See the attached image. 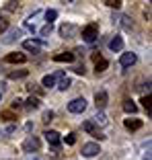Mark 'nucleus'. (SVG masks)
Instances as JSON below:
<instances>
[{
	"label": "nucleus",
	"instance_id": "23",
	"mask_svg": "<svg viewBox=\"0 0 152 160\" xmlns=\"http://www.w3.org/2000/svg\"><path fill=\"white\" fill-rule=\"evenodd\" d=\"M70 84H72L70 78H64V76H62V78H60V82H58V88H60V90H66V88H70Z\"/></svg>",
	"mask_w": 152,
	"mask_h": 160
},
{
	"label": "nucleus",
	"instance_id": "28",
	"mask_svg": "<svg viewBox=\"0 0 152 160\" xmlns=\"http://www.w3.org/2000/svg\"><path fill=\"white\" fill-rule=\"evenodd\" d=\"M52 29H53V27H52V23H48V25H45V27L41 29V35H43V37H48V35L52 33Z\"/></svg>",
	"mask_w": 152,
	"mask_h": 160
},
{
	"label": "nucleus",
	"instance_id": "11",
	"mask_svg": "<svg viewBox=\"0 0 152 160\" xmlns=\"http://www.w3.org/2000/svg\"><path fill=\"white\" fill-rule=\"evenodd\" d=\"M41 45H43V41H37V39H27V41H23V47L27 52H33V53H37L39 49H41Z\"/></svg>",
	"mask_w": 152,
	"mask_h": 160
},
{
	"label": "nucleus",
	"instance_id": "10",
	"mask_svg": "<svg viewBox=\"0 0 152 160\" xmlns=\"http://www.w3.org/2000/svg\"><path fill=\"white\" fill-rule=\"evenodd\" d=\"M4 62H6V64H25V62H27V56L14 52V53H8V56L4 58Z\"/></svg>",
	"mask_w": 152,
	"mask_h": 160
},
{
	"label": "nucleus",
	"instance_id": "1",
	"mask_svg": "<svg viewBox=\"0 0 152 160\" xmlns=\"http://www.w3.org/2000/svg\"><path fill=\"white\" fill-rule=\"evenodd\" d=\"M97 37H99V25L97 23H90L82 29V39H84L86 43H93Z\"/></svg>",
	"mask_w": 152,
	"mask_h": 160
},
{
	"label": "nucleus",
	"instance_id": "12",
	"mask_svg": "<svg viewBox=\"0 0 152 160\" xmlns=\"http://www.w3.org/2000/svg\"><path fill=\"white\" fill-rule=\"evenodd\" d=\"M74 58L76 56L72 52H62V53H56V56H53V62H66V64H72Z\"/></svg>",
	"mask_w": 152,
	"mask_h": 160
},
{
	"label": "nucleus",
	"instance_id": "31",
	"mask_svg": "<svg viewBox=\"0 0 152 160\" xmlns=\"http://www.w3.org/2000/svg\"><path fill=\"white\" fill-rule=\"evenodd\" d=\"M6 29H8V21L0 19V33H2V31H6Z\"/></svg>",
	"mask_w": 152,
	"mask_h": 160
},
{
	"label": "nucleus",
	"instance_id": "29",
	"mask_svg": "<svg viewBox=\"0 0 152 160\" xmlns=\"http://www.w3.org/2000/svg\"><path fill=\"white\" fill-rule=\"evenodd\" d=\"M66 144H68V146H74V144H76V136H74V133H68V136H66Z\"/></svg>",
	"mask_w": 152,
	"mask_h": 160
},
{
	"label": "nucleus",
	"instance_id": "20",
	"mask_svg": "<svg viewBox=\"0 0 152 160\" xmlns=\"http://www.w3.org/2000/svg\"><path fill=\"white\" fill-rule=\"evenodd\" d=\"M150 101H152V99H150V92L142 97V105H144V109L148 111V115H150V111H152V103H150Z\"/></svg>",
	"mask_w": 152,
	"mask_h": 160
},
{
	"label": "nucleus",
	"instance_id": "5",
	"mask_svg": "<svg viewBox=\"0 0 152 160\" xmlns=\"http://www.w3.org/2000/svg\"><path fill=\"white\" fill-rule=\"evenodd\" d=\"M82 129H84L86 133H90L93 138H97V140H103V138H105V136H101V133H99V129H97V125L93 123V119H86V121L82 123Z\"/></svg>",
	"mask_w": 152,
	"mask_h": 160
},
{
	"label": "nucleus",
	"instance_id": "30",
	"mask_svg": "<svg viewBox=\"0 0 152 160\" xmlns=\"http://www.w3.org/2000/svg\"><path fill=\"white\" fill-rule=\"evenodd\" d=\"M53 119V111H45V113H43V121L45 123H49Z\"/></svg>",
	"mask_w": 152,
	"mask_h": 160
},
{
	"label": "nucleus",
	"instance_id": "33",
	"mask_svg": "<svg viewBox=\"0 0 152 160\" xmlns=\"http://www.w3.org/2000/svg\"><path fill=\"white\" fill-rule=\"evenodd\" d=\"M74 72H76V74H84V66H76Z\"/></svg>",
	"mask_w": 152,
	"mask_h": 160
},
{
	"label": "nucleus",
	"instance_id": "4",
	"mask_svg": "<svg viewBox=\"0 0 152 160\" xmlns=\"http://www.w3.org/2000/svg\"><path fill=\"white\" fill-rule=\"evenodd\" d=\"M136 62H138V56L132 53V52H128V53H121V58H119V66L121 68H132Z\"/></svg>",
	"mask_w": 152,
	"mask_h": 160
},
{
	"label": "nucleus",
	"instance_id": "6",
	"mask_svg": "<svg viewBox=\"0 0 152 160\" xmlns=\"http://www.w3.org/2000/svg\"><path fill=\"white\" fill-rule=\"evenodd\" d=\"M101 152L99 144H95V142H89V144H84L82 146V156H86V158H93V156H97Z\"/></svg>",
	"mask_w": 152,
	"mask_h": 160
},
{
	"label": "nucleus",
	"instance_id": "18",
	"mask_svg": "<svg viewBox=\"0 0 152 160\" xmlns=\"http://www.w3.org/2000/svg\"><path fill=\"white\" fill-rule=\"evenodd\" d=\"M107 66H109V62L105 60V58H101V60L95 62V72H97V74H99V72H105V70H107Z\"/></svg>",
	"mask_w": 152,
	"mask_h": 160
},
{
	"label": "nucleus",
	"instance_id": "7",
	"mask_svg": "<svg viewBox=\"0 0 152 160\" xmlns=\"http://www.w3.org/2000/svg\"><path fill=\"white\" fill-rule=\"evenodd\" d=\"M39 146H41V144H39V140H37V138H33V136H29L27 140L23 142V150L25 152H37Z\"/></svg>",
	"mask_w": 152,
	"mask_h": 160
},
{
	"label": "nucleus",
	"instance_id": "19",
	"mask_svg": "<svg viewBox=\"0 0 152 160\" xmlns=\"http://www.w3.org/2000/svg\"><path fill=\"white\" fill-rule=\"evenodd\" d=\"M93 123H95V125H107V115L105 113H97L95 117H93Z\"/></svg>",
	"mask_w": 152,
	"mask_h": 160
},
{
	"label": "nucleus",
	"instance_id": "15",
	"mask_svg": "<svg viewBox=\"0 0 152 160\" xmlns=\"http://www.w3.org/2000/svg\"><path fill=\"white\" fill-rule=\"evenodd\" d=\"M109 47L113 49V52H121V49H124V39L119 37V35H115V37L109 41Z\"/></svg>",
	"mask_w": 152,
	"mask_h": 160
},
{
	"label": "nucleus",
	"instance_id": "25",
	"mask_svg": "<svg viewBox=\"0 0 152 160\" xmlns=\"http://www.w3.org/2000/svg\"><path fill=\"white\" fill-rule=\"evenodd\" d=\"M27 74H29L27 70H19V72H10V74H8V78H10V80H17V78H25Z\"/></svg>",
	"mask_w": 152,
	"mask_h": 160
},
{
	"label": "nucleus",
	"instance_id": "27",
	"mask_svg": "<svg viewBox=\"0 0 152 160\" xmlns=\"http://www.w3.org/2000/svg\"><path fill=\"white\" fill-rule=\"evenodd\" d=\"M45 19H48V23H52L53 19H58V10H48V12H45Z\"/></svg>",
	"mask_w": 152,
	"mask_h": 160
},
{
	"label": "nucleus",
	"instance_id": "35",
	"mask_svg": "<svg viewBox=\"0 0 152 160\" xmlns=\"http://www.w3.org/2000/svg\"><path fill=\"white\" fill-rule=\"evenodd\" d=\"M0 99H2V94H0Z\"/></svg>",
	"mask_w": 152,
	"mask_h": 160
},
{
	"label": "nucleus",
	"instance_id": "32",
	"mask_svg": "<svg viewBox=\"0 0 152 160\" xmlns=\"http://www.w3.org/2000/svg\"><path fill=\"white\" fill-rule=\"evenodd\" d=\"M21 107H23V101H21V99H14L13 101V109H21Z\"/></svg>",
	"mask_w": 152,
	"mask_h": 160
},
{
	"label": "nucleus",
	"instance_id": "24",
	"mask_svg": "<svg viewBox=\"0 0 152 160\" xmlns=\"http://www.w3.org/2000/svg\"><path fill=\"white\" fill-rule=\"evenodd\" d=\"M0 119H4V121H13V119H17V115H14L13 111H0Z\"/></svg>",
	"mask_w": 152,
	"mask_h": 160
},
{
	"label": "nucleus",
	"instance_id": "14",
	"mask_svg": "<svg viewBox=\"0 0 152 160\" xmlns=\"http://www.w3.org/2000/svg\"><path fill=\"white\" fill-rule=\"evenodd\" d=\"M124 125H125V129H129V132H136V129L142 127V119H125Z\"/></svg>",
	"mask_w": 152,
	"mask_h": 160
},
{
	"label": "nucleus",
	"instance_id": "34",
	"mask_svg": "<svg viewBox=\"0 0 152 160\" xmlns=\"http://www.w3.org/2000/svg\"><path fill=\"white\" fill-rule=\"evenodd\" d=\"M144 160H150V154H146V156H144Z\"/></svg>",
	"mask_w": 152,
	"mask_h": 160
},
{
	"label": "nucleus",
	"instance_id": "17",
	"mask_svg": "<svg viewBox=\"0 0 152 160\" xmlns=\"http://www.w3.org/2000/svg\"><path fill=\"white\" fill-rule=\"evenodd\" d=\"M56 78H58L56 74H48V76H43L41 84L45 86V88H52V86H56Z\"/></svg>",
	"mask_w": 152,
	"mask_h": 160
},
{
	"label": "nucleus",
	"instance_id": "26",
	"mask_svg": "<svg viewBox=\"0 0 152 160\" xmlns=\"http://www.w3.org/2000/svg\"><path fill=\"white\" fill-rule=\"evenodd\" d=\"M4 10H8V12H14V10H19V2H6Z\"/></svg>",
	"mask_w": 152,
	"mask_h": 160
},
{
	"label": "nucleus",
	"instance_id": "16",
	"mask_svg": "<svg viewBox=\"0 0 152 160\" xmlns=\"http://www.w3.org/2000/svg\"><path fill=\"white\" fill-rule=\"evenodd\" d=\"M124 111L129 113V115H134V113H138V107H136V103H134L132 99H128V101H124Z\"/></svg>",
	"mask_w": 152,
	"mask_h": 160
},
{
	"label": "nucleus",
	"instance_id": "2",
	"mask_svg": "<svg viewBox=\"0 0 152 160\" xmlns=\"http://www.w3.org/2000/svg\"><path fill=\"white\" fill-rule=\"evenodd\" d=\"M60 37H64V39H70V37H74L76 33H78V27L76 25H72V23H64V25H60Z\"/></svg>",
	"mask_w": 152,
	"mask_h": 160
},
{
	"label": "nucleus",
	"instance_id": "13",
	"mask_svg": "<svg viewBox=\"0 0 152 160\" xmlns=\"http://www.w3.org/2000/svg\"><path fill=\"white\" fill-rule=\"evenodd\" d=\"M113 21H117L125 31H132V27H134L132 21H129V17H125V14H117V17H113Z\"/></svg>",
	"mask_w": 152,
	"mask_h": 160
},
{
	"label": "nucleus",
	"instance_id": "21",
	"mask_svg": "<svg viewBox=\"0 0 152 160\" xmlns=\"http://www.w3.org/2000/svg\"><path fill=\"white\" fill-rule=\"evenodd\" d=\"M103 4L109 6V8H115V10H117V8H121V4H124V2H121V0H105Z\"/></svg>",
	"mask_w": 152,
	"mask_h": 160
},
{
	"label": "nucleus",
	"instance_id": "8",
	"mask_svg": "<svg viewBox=\"0 0 152 160\" xmlns=\"http://www.w3.org/2000/svg\"><path fill=\"white\" fill-rule=\"evenodd\" d=\"M107 101H109L107 90H99V92L95 94V105H97V109H105V107H107Z\"/></svg>",
	"mask_w": 152,
	"mask_h": 160
},
{
	"label": "nucleus",
	"instance_id": "9",
	"mask_svg": "<svg viewBox=\"0 0 152 160\" xmlns=\"http://www.w3.org/2000/svg\"><path fill=\"white\" fill-rule=\"evenodd\" d=\"M43 136H45L48 144H49V146H53V148H58V146H60V142H62V140H60V133L53 132V129H48V132L43 133Z\"/></svg>",
	"mask_w": 152,
	"mask_h": 160
},
{
	"label": "nucleus",
	"instance_id": "22",
	"mask_svg": "<svg viewBox=\"0 0 152 160\" xmlns=\"http://www.w3.org/2000/svg\"><path fill=\"white\" fill-rule=\"evenodd\" d=\"M25 103H27V109H37L39 107V99L37 97H29Z\"/></svg>",
	"mask_w": 152,
	"mask_h": 160
},
{
	"label": "nucleus",
	"instance_id": "3",
	"mask_svg": "<svg viewBox=\"0 0 152 160\" xmlns=\"http://www.w3.org/2000/svg\"><path fill=\"white\" fill-rule=\"evenodd\" d=\"M84 109H86L84 97H78V99H74V101H70V103H68V111H70V113H82Z\"/></svg>",
	"mask_w": 152,
	"mask_h": 160
}]
</instances>
